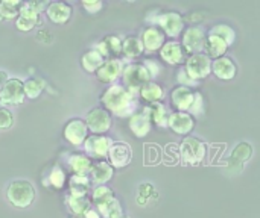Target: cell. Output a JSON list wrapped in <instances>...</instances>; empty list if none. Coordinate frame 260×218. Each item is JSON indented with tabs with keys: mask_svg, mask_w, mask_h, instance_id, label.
I'll use <instances>...</instances> for the list:
<instances>
[{
	"mask_svg": "<svg viewBox=\"0 0 260 218\" xmlns=\"http://www.w3.org/2000/svg\"><path fill=\"white\" fill-rule=\"evenodd\" d=\"M168 127L183 137H189V134L195 127V118L189 112H181V111H174L169 114L168 120Z\"/></svg>",
	"mask_w": 260,
	"mask_h": 218,
	"instance_id": "13",
	"label": "cell"
},
{
	"mask_svg": "<svg viewBox=\"0 0 260 218\" xmlns=\"http://www.w3.org/2000/svg\"><path fill=\"white\" fill-rule=\"evenodd\" d=\"M212 64H213L212 58H209L206 53H197L187 56L184 62V68L192 79L200 82L212 74Z\"/></svg>",
	"mask_w": 260,
	"mask_h": 218,
	"instance_id": "8",
	"label": "cell"
},
{
	"mask_svg": "<svg viewBox=\"0 0 260 218\" xmlns=\"http://www.w3.org/2000/svg\"><path fill=\"white\" fill-rule=\"evenodd\" d=\"M85 123L93 135H104L113 126V115L104 108H93L87 112Z\"/></svg>",
	"mask_w": 260,
	"mask_h": 218,
	"instance_id": "11",
	"label": "cell"
},
{
	"mask_svg": "<svg viewBox=\"0 0 260 218\" xmlns=\"http://www.w3.org/2000/svg\"><path fill=\"white\" fill-rule=\"evenodd\" d=\"M88 135H90V130H88V126H87L85 120L78 118V117L70 118L64 124V127H62V137H64V140L69 144L75 146V147L84 146V143L88 138Z\"/></svg>",
	"mask_w": 260,
	"mask_h": 218,
	"instance_id": "9",
	"label": "cell"
},
{
	"mask_svg": "<svg viewBox=\"0 0 260 218\" xmlns=\"http://www.w3.org/2000/svg\"><path fill=\"white\" fill-rule=\"evenodd\" d=\"M23 86H24V96H26V99L35 100L46 90V82L41 77H29V79H26L23 82Z\"/></svg>",
	"mask_w": 260,
	"mask_h": 218,
	"instance_id": "34",
	"label": "cell"
},
{
	"mask_svg": "<svg viewBox=\"0 0 260 218\" xmlns=\"http://www.w3.org/2000/svg\"><path fill=\"white\" fill-rule=\"evenodd\" d=\"M128 126H129L131 132L134 134V137H137V138L146 137L152 129V123L145 109H142L140 112L137 111L134 115H131L128 118Z\"/></svg>",
	"mask_w": 260,
	"mask_h": 218,
	"instance_id": "24",
	"label": "cell"
},
{
	"mask_svg": "<svg viewBox=\"0 0 260 218\" xmlns=\"http://www.w3.org/2000/svg\"><path fill=\"white\" fill-rule=\"evenodd\" d=\"M113 140L107 135H88V138L84 143V152L90 159L94 161H104V158H108V152L113 146Z\"/></svg>",
	"mask_w": 260,
	"mask_h": 218,
	"instance_id": "10",
	"label": "cell"
},
{
	"mask_svg": "<svg viewBox=\"0 0 260 218\" xmlns=\"http://www.w3.org/2000/svg\"><path fill=\"white\" fill-rule=\"evenodd\" d=\"M116 199L114 196V191L107 187V185H99V187H94L91 190V194H90V200H91V205L94 208L101 206V205H105L108 203L110 200Z\"/></svg>",
	"mask_w": 260,
	"mask_h": 218,
	"instance_id": "33",
	"label": "cell"
},
{
	"mask_svg": "<svg viewBox=\"0 0 260 218\" xmlns=\"http://www.w3.org/2000/svg\"><path fill=\"white\" fill-rule=\"evenodd\" d=\"M69 194L78 196V197H87L91 194V181L88 176L81 175H72L69 178Z\"/></svg>",
	"mask_w": 260,
	"mask_h": 218,
	"instance_id": "26",
	"label": "cell"
},
{
	"mask_svg": "<svg viewBox=\"0 0 260 218\" xmlns=\"http://www.w3.org/2000/svg\"><path fill=\"white\" fill-rule=\"evenodd\" d=\"M105 61H107V59H105L99 52H96L94 49L85 52V53L81 56V65H82V68H84L87 73H96V71L104 65Z\"/></svg>",
	"mask_w": 260,
	"mask_h": 218,
	"instance_id": "30",
	"label": "cell"
},
{
	"mask_svg": "<svg viewBox=\"0 0 260 218\" xmlns=\"http://www.w3.org/2000/svg\"><path fill=\"white\" fill-rule=\"evenodd\" d=\"M81 6L88 12V14H96L104 8V3L101 0H93V2H81Z\"/></svg>",
	"mask_w": 260,
	"mask_h": 218,
	"instance_id": "44",
	"label": "cell"
},
{
	"mask_svg": "<svg viewBox=\"0 0 260 218\" xmlns=\"http://www.w3.org/2000/svg\"><path fill=\"white\" fill-rule=\"evenodd\" d=\"M122 42L123 39L116 36V35H110L105 36L104 39H101L96 46L94 50L99 52L105 59H119L117 56L122 55Z\"/></svg>",
	"mask_w": 260,
	"mask_h": 218,
	"instance_id": "20",
	"label": "cell"
},
{
	"mask_svg": "<svg viewBox=\"0 0 260 218\" xmlns=\"http://www.w3.org/2000/svg\"><path fill=\"white\" fill-rule=\"evenodd\" d=\"M151 197H157V193L154 190V187L151 184H142L139 187V194H137V203L140 205H146Z\"/></svg>",
	"mask_w": 260,
	"mask_h": 218,
	"instance_id": "39",
	"label": "cell"
},
{
	"mask_svg": "<svg viewBox=\"0 0 260 218\" xmlns=\"http://www.w3.org/2000/svg\"><path fill=\"white\" fill-rule=\"evenodd\" d=\"M73 8L67 2H50L46 8V15L53 24H66L72 18Z\"/></svg>",
	"mask_w": 260,
	"mask_h": 218,
	"instance_id": "18",
	"label": "cell"
},
{
	"mask_svg": "<svg viewBox=\"0 0 260 218\" xmlns=\"http://www.w3.org/2000/svg\"><path fill=\"white\" fill-rule=\"evenodd\" d=\"M193 100H195V93L192 91V88L178 85L171 91V103L177 111L189 112Z\"/></svg>",
	"mask_w": 260,
	"mask_h": 218,
	"instance_id": "19",
	"label": "cell"
},
{
	"mask_svg": "<svg viewBox=\"0 0 260 218\" xmlns=\"http://www.w3.org/2000/svg\"><path fill=\"white\" fill-rule=\"evenodd\" d=\"M122 80H123V86L133 96L139 97V91L142 90V86H145L148 82H151L152 77H151L148 68L145 67V64L131 62L123 67Z\"/></svg>",
	"mask_w": 260,
	"mask_h": 218,
	"instance_id": "3",
	"label": "cell"
},
{
	"mask_svg": "<svg viewBox=\"0 0 260 218\" xmlns=\"http://www.w3.org/2000/svg\"><path fill=\"white\" fill-rule=\"evenodd\" d=\"M139 97L146 102L148 105H154V103H160L165 97V90L154 80L148 82L145 86H142V90L139 91Z\"/></svg>",
	"mask_w": 260,
	"mask_h": 218,
	"instance_id": "29",
	"label": "cell"
},
{
	"mask_svg": "<svg viewBox=\"0 0 260 218\" xmlns=\"http://www.w3.org/2000/svg\"><path fill=\"white\" fill-rule=\"evenodd\" d=\"M149 26H157L163 30V33L172 39H175L177 36H180L184 32V17L180 12H161L155 17L151 18V24Z\"/></svg>",
	"mask_w": 260,
	"mask_h": 218,
	"instance_id": "5",
	"label": "cell"
},
{
	"mask_svg": "<svg viewBox=\"0 0 260 218\" xmlns=\"http://www.w3.org/2000/svg\"><path fill=\"white\" fill-rule=\"evenodd\" d=\"M47 5L49 3H46V2H37V0L23 2L20 15L15 20V27L20 32H30L32 29H35L41 23L40 15H41V12H46Z\"/></svg>",
	"mask_w": 260,
	"mask_h": 218,
	"instance_id": "4",
	"label": "cell"
},
{
	"mask_svg": "<svg viewBox=\"0 0 260 218\" xmlns=\"http://www.w3.org/2000/svg\"><path fill=\"white\" fill-rule=\"evenodd\" d=\"M229 50V44L218 35L215 33H210L207 32V39H206V49H204V53L212 58L213 61L218 59V58H222L225 56V52Z\"/></svg>",
	"mask_w": 260,
	"mask_h": 218,
	"instance_id": "25",
	"label": "cell"
},
{
	"mask_svg": "<svg viewBox=\"0 0 260 218\" xmlns=\"http://www.w3.org/2000/svg\"><path fill=\"white\" fill-rule=\"evenodd\" d=\"M23 2L20 0H2L0 2V20H17L20 15Z\"/></svg>",
	"mask_w": 260,
	"mask_h": 218,
	"instance_id": "36",
	"label": "cell"
},
{
	"mask_svg": "<svg viewBox=\"0 0 260 218\" xmlns=\"http://www.w3.org/2000/svg\"><path fill=\"white\" fill-rule=\"evenodd\" d=\"M6 80H8V74L3 70H0V90L3 88V85L6 83Z\"/></svg>",
	"mask_w": 260,
	"mask_h": 218,
	"instance_id": "46",
	"label": "cell"
},
{
	"mask_svg": "<svg viewBox=\"0 0 260 218\" xmlns=\"http://www.w3.org/2000/svg\"><path fill=\"white\" fill-rule=\"evenodd\" d=\"M140 39L143 42V47L146 52H160V49L163 47V44L166 42V35L163 33V30L157 26H148L143 29Z\"/></svg>",
	"mask_w": 260,
	"mask_h": 218,
	"instance_id": "17",
	"label": "cell"
},
{
	"mask_svg": "<svg viewBox=\"0 0 260 218\" xmlns=\"http://www.w3.org/2000/svg\"><path fill=\"white\" fill-rule=\"evenodd\" d=\"M209 32H210V33H215V35H218V36H221V38L229 44V47L236 41V32H235V29H233L232 26H229V24H224V23L216 24V26H213Z\"/></svg>",
	"mask_w": 260,
	"mask_h": 218,
	"instance_id": "37",
	"label": "cell"
},
{
	"mask_svg": "<svg viewBox=\"0 0 260 218\" xmlns=\"http://www.w3.org/2000/svg\"><path fill=\"white\" fill-rule=\"evenodd\" d=\"M35 188L30 182L18 179L8 185L6 188V199L8 202L17 209L29 208L35 200Z\"/></svg>",
	"mask_w": 260,
	"mask_h": 218,
	"instance_id": "2",
	"label": "cell"
},
{
	"mask_svg": "<svg viewBox=\"0 0 260 218\" xmlns=\"http://www.w3.org/2000/svg\"><path fill=\"white\" fill-rule=\"evenodd\" d=\"M12 126H14V114L8 108L0 106V130L11 129Z\"/></svg>",
	"mask_w": 260,
	"mask_h": 218,
	"instance_id": "40",
	"label": "cell"
},
{
	"mask_svg": "<svg viewBox=\"0 0 260 218\" xmlns=\"http://www.w3.org/2000/svg\"><path fill=\"white\" fill-rule=\"evenodd\" d=\"M67 178L66 173L62 171L61 167H53L47 176V184L53 188V190H62L66 187Z\"/></svg>",
	"mask_w": 260,
	"mask_h": 218,
	"instance_id": "38",
	"label": "cell"
},
{
	"mask_svg": "<svg viewBox=\"0 0 260 218\" xmlns=\"http://www.w3.org/2000/svg\"><path fill=\"white\" fill-rule=\"evenodd\" d=\"M253 156V146L250 143H239L232 150L229 158V167L232 170H241L247 161H250Z\"/></svg>",
	"mask_w": 260,
	"mask_h": 218,
	"instance_id": "23",
	"label": "cell"
},
{
	"mask_svg": "<svg viewBox=\"0 0 260 218\" xmlns=\"http://www.w3.org/2000/svg\"><path fill=\"white\" fill-rule=\"evenodd\" d=\"M151 120V123L157 127H168V120H169V111L166 109V106L160 102V103H154V105H148L143 108Z\"/></svg>",
	"mask_w": 260,
	"mask_h": 218,
	"instance_id": "28",
	"label": "cell"
},
{
	"mask_svg": "<svg viewBox=\"0 0 260 218\" xmlns=\"http://www.w3.org/2000/svg\"><path fill=\"white\" fill-rule=\"evenodd\" d=\"M204 112V99H203V94L201 93H195V100L189 109V114L192 117H200L201 114Z\"/></svg>",
	"mask_w": 260,
	"mask_h": 218,
	"instance_id": "42",
	"label": "cell"
},
{
	"mask_svg": "<svg viewBox=\"0 0 260 218\" xmlns=\"http://www.w3.org/2000/svg\"><path fill=\"white\" fill-rule=\"evenodd\" d=\"M66 206L72 215H81L91 209V200L90 197H78V196H67L66 197Z\"/></svg>",
	"mask_w": 260,
	"mask_h": 218,
	"instance_id": "31",
	"label": "cell"
},
{
	"mask_svg": "<svg viewBox=\"0 0 260 218\" xmlns=\"http://www.w3.org/2000/svg\"><path fill=\"white\" fill-rule=\"evenodd\" d=\"M186 50L177 39H169L160 49V58L169 65H180L186 62Z\"/></svg>",
	"mask_w": 260,
	"mask_h": 218,
	"instance_id": "15",
	"label": "cell"
},
{
	"mask_svg": "<svg viewBox=\"0 0 260 218\" xmlns=\"http://www.w3.org/2000/svg\"><path fill=\"white\" fill-rule=\"evenodd\" d=\"M206 153H207L206 144L195 137H186L180 144V155L184 164L198 165L204 161Z\"/></svg>",
	"mask_w": 260,
	"mask_h": 218,
	"instance_id": "6",
	"label": "cell"
},
{
	"mask_svg": "<svg viewBox=\"0 0 260 218\" xmlns=\"http://www.w3.org/2000/svg\"><path fill=\"white\" fill-rule=\"evenodd\" d=\"M113 176H114V168L108 161H93V167L88 175L91 184H94L96 187L107 185V182H110Z\"/></svg>",
	"mask_w": 260,
	"mask_h": 218,
	"instance_id": "21",
	"label": "cell"
},
{
	"mask_svg": "<svg viewBox=\"0 0 260 218\" xmlns=\"http://www.w3.org/2000/svg\"><path fill=\"white\" fill-rule=\"evenodd\" d=\"M177 82H178L180 86H187V88L198 86V83H200V82H197L195 79H192V77L189 76V73L186 71L184 67L180 68V71H178V74H177Z\"/></svg>",
	"mask_w": 260,
	"mask_h": 218,
	"instance_id": "41",
	"label": "cell"
},
{
	"mask_svg": "<svg viewBox=\"0 0 260 218\" xmlns=\"http://www.w3.org/2000/svg\"><path fill=\"white\" fill-rule=\"evenodd\" d=\"M133 161V150L123 141H114L108 152V162L113 168H125Z\"/></svg>",
	"mask_w": 260,
	"mask_h": 218,
	"instance_id": "14",
	"label": "cell"
},
{
	"mask_svg": "<svg viewBox=\"0 0 260 218\" xmlns=\"http://www.w3.org/2000/svg\"><path fill=\"white\" fill-rule=\"evenodd\" d=\"M143 64H145V67L148 68V71H149V74H151L152 79L157 77V76L161 73V64H160L157 59H146Z\"/></svg>",
	"mask_w": 260,
	"mask_h": 218,
	"instance_id": "43",
	"label": "cell"
},
{
	"mask_svg": "<svg viewBox=\"0 0 260 218\" xmlns=\"http://www.w3.org/2000/svg\"><path fill=\"white\" fill-rule=\"evenodd\" d=\"M122 218H128V217H122Z\"/></svg>",
	"mask_w": 260,
	"mask_h": 218,
	"instance_id": "47",
	"label": "cell"
},
{
	"mask_svg": "<svg viewBox=\"0 0 260 218\" xmlns=\"http://www.w3.org/2000/svg\"><path fill=\"white\" fill-rule=\"evenodd\" d=\"M123 62L120 59H107L104 65L96 71V77L99 82L107 85H114L123 73Z\"/></svg>",
	"mask_w": 260,
	"mask_h": 218,
	"instance_id": "16",
	"label": "cell"
},
{
	"mask_svg": "<svg viewBox=\"0 0 260 218\" xmlns=\"http://www.w3.org/2000/svg\"><path fill=\"white\" fill-rule=\"evenodd\" d=\"M145 52L143 42L139 36H126L122 42V55L128 59H136Z\"/></svg>",
	"mask_w": 260,
	"mask_h": 218,
	"instance_id": "32",
	"label": "cell"
},
{
	"mask_svg": "<svg viewBox=\"0 0 260 218\" xmlns=\"http://www.w3.org/2000/svg\"><path fill=\"white\" fill-rule=\"evenodd\" d=\"M24 86L23 80L17 77H11L6 80L3 88L0 90V105L2 106H17L24 102Z\"/></svg>",
	"mask_w": 260,
	"mask_h": 218,
	"instance_id": "12",
	"label": "cell"
},
{
	"mask_svg": "<svg viewBox=\"0 0 260 218\" xmlns=\"http://www.w3.org/2000/svg\"><path fill=\"white\" fill-rule=\"evenodd\" d=\"M94 209L99 212L101 218L125 217V215H123V208H122V205H120V202H119V199H117V197H116V199H113V200H110V202H108V203H105V205H101V206L94 208Z\"/></svg>",
	"mask_w": 260,
	"mask_h": 218,
	"instance_id": "35",
	"label": "cell"
},
{
	"mask_svg": "<svg viewBox=\"0 0 260 218\" xmlns=\"http://www.w3.org/2000/svg\"><path fill=\"white\" fill-rule=\"evenodd\" d=\"M67 165L72 170L73 175H81V176H88L93 167V159H90L84 153H73L67 159Z\"/></svg>",
	"mask_w": 260,
	"mask_h": 218,
	"instance_id": "27",
	"label": "cell"
},
{
	"mask_svg": "<svg viewBox=\"0 0 260 218\" xmlns=\"http://www.w3.org/2000/svg\"><path fill=\"white\" fill-rule=\"evenodd\" d=\"M206 39H207V32L203 26H189L183 32L181 46L184 47L189 56L197 53H204Z\"/></svg>",
	"mask_w": 260,
	"mask_h": 218,
	"instance_id": "7",
	"label": "cell"
},
{
	"mask_svg": "<svg viewBox=\"0 0 260 218\" xmlns=\"http://www.w3.org/2000/svg\"><path fill=\"white\" fill-rule=\"evenodd\" d=\"M72 218H101V215H99V212L96 209L91 208L90 211H87V212H84L81 215H72Z\"/></svg>",
	"mask_w": 260,
	"mask_h": 218,
	"instance_id": "45",
	"label": "cell"
},
{
	"mask_svg": "<svg viewBox=\"0 0 260 218\" xmlns=\"http://www.w3.org/2000/svg\"><path fill=\"white\" fill-rule=\"evenodd\" d=\"M212 73L221 79V80H232L236 77L238 73V67L235 64V61L229 56H222L213 61L212 64Z\"/></svg>",
	"mask_w": 260,
	"mask_h": 218,
	"instance_id": "22",
	"label": "cell"
},
{
	"mask_svg": "<svg viewBox=\"0 0 260 218\" xmlns=\"http://www.w3.org/2000/svg\"><path fill=\"white\" fill-rule=\"evenodd\" d=\"M101 103L102 108L111 115L120 118H129L137 112V97L133 96L123 85H110L101 94Z\"/></svg>",
	"mask_w": 260,
	"mask_h": 218,
	"instance_id": "1",
	"label": "cell"
}]
</instances>
